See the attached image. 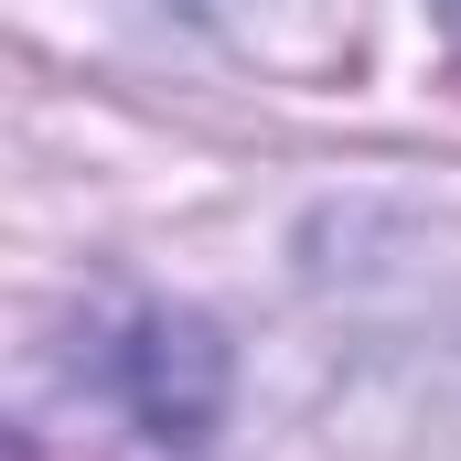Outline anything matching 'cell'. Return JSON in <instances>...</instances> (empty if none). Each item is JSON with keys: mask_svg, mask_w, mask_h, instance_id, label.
<instances>
[{"mask_svg": "<svg viewBox=\"0 0 461 461\" xmlns=\"http://www.w3.org/2000/svg\"><path fill=\"white\" fill-rule=\"evenodd\" d=\"M451 22H461V0H451Z\"/></svg>", "mask_w": 461, "mask_h": 461, "instance_id": "1", "label": "cell"}]
</instances>
